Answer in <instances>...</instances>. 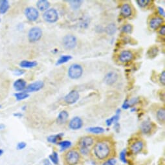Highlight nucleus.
Listing matches in <instances>:
<instances>
[{"label":"nucleus","mask_w":165,"mask_h":165,"mask_svg":"<svg viewBox=\"0 0 165 165\" xmlns=\"http://www.w3.org/2000/svg\"><path fill=\"white\" fill-rule=\"evenodd\" d=\"M114 124H115V125H114V130H115V131L117 133H119L120 131V124L118 122L114 123Z\"/></svg>","instance_id":"nucleus-45"},{"label":"nucleus","mask_w":165,"mask_h":165,"mask_svg":"<svg viewBox=\"0 0 165 165\" xmlns=\"http://www.w3.org/2000/svg\"><path fill=\"white\" fill-rule=\"evenodd\" d=\"M119 119H120V115H117V114H115V115H113L111 118L107 119L106 121V124L107 126H110L112 125V124L117 123Z\"/></svg>","instance_id":"nucleus-33"},{"label":"nucleus","mask_w":165,"mask_h":165,"mask_svg":"<svg viewBox=\"0 0 165 165\" xmlns=\"http://www.w3.org/2000/svg\"><path fill=\"white\" fill-rule=\"evenodd\" d=\"M26 107V106H23V108H22L23 110H25V109H26V107Z\"/></svg>","instance_id":"nucleus-53"},{"label":"nucleus","mask_w":165,"mask_h":165,"mask_svg":"<svg viewBox=\"0 0 165 165\" xmlns=\"http://www.w3.org/2000/svg\"><path fill=\"white\" fill-rule=\"evenodd\" d=\"M88 132L94 134H102L105 131L104 128L100 126H95V127H90L86 130Z\"/></svg>","instance_id":"nucleus-24"},{"label":"nucleus","mask_w":165,"mask_h":165,"mask_svg":"<svg viewBox=\"0 0 165 165\" xmlns=\"http://www.w3.org/2000/svg\"><path fill=\"white\" fill-rule=\"evenodd\" d=\"M156 117L159 122L164 123L165 121V110L164 107H161L159 109L156 113Z\"/></svg>","instance_id":"nucleus-25"},{"label":"nucleus","mask_w":165,"mask_h":165,"mask_svg":"<svg viewBox=\"0 0 165 165\" xmlns=\"http://www.w3.org/2000/svg\"><path fill=\"white\" fill-rule=\"evenodd\" d=\"M14 89L17 91H24L27 87V82L22 78H19L13 83Z\"/></svg>","instance_id":"nucleus-16"},{"label":"nucleus","mask_w":165,"mask_h":165,"mask_svg":"<svg viewBox=\"0 0 165 165\" xmlns=\"http://www.w3.org/2000/svg\"><path fill=\"white\" fill-rule=\"evenodd\" d=\"M44 86V83L42 81H36L27 86L25 90V92L27 93L32 92H36L41 90Z\"/></svg>","instance_id":"nucleus-11"},{"label":"nucleus","mask_w":165,"mask_h":165,"mask_svg":"<svg viewBox=\"0 0 165 165\" xmlns=\"http://www.w3.org/2000/svg\"><path fill=\"white\" fill-rule=\"evenodd\" d=\"M71 59H72V56L71 55H62L60 57L59 59L57 60L56 65L59 66L63 64V63H66L69 62Z\"/></svg>","instance_id":"nucleus-27"},{"label":"nucleus","mask_w":165,"mask_h":165,"mask_svg":"<svg viewBox=\"0 0 165 165\" xmlns=\"http://www.w3.org/2000/svg\"><path fill=\"white\" fill-rule=\"evenodd\" d=\"M122 107H123V109H124V110H128V108H130V106L129 105L128 99H126L124 100V102L122 106Z\"/></svg>","instance_id":"nucleus-43"},{"label":"nucleus","mask_w":165,"mask_h":165,"mask_svg":"<svg viewBox=\"0 0 165 165\" xmlns=\"http://www.w3.org/2000/svg\"><path fill=\"white\" fill-rule=\"evenodd\" d=\"M152 123L149 120H144L141 124V130L144 134H148L151 131Z\"/></svg>","instance_id":"nucleus-18"},{"label":"nucleus","mask_w":165,"mask_h":165,"mask_svg":"<svg viewBox=\"0 0 165 165\" xmlns=\"http://www.w3.org/2000/svg\"><path fill=\"white\" fill-rule=\"evenodd\" d=\"M69 118V113L67 111L63 110L60 111L56 119V123L58 124H64Z\"/></svg>","instance_id":"nucleus-19"},{"label":"nucleus","mask_w":165,"mask_h":165,"mask_svg":"<svg viewBox=\"0 0 165 165\" xmlns=\"http://www.w3.org/2000/svg\"><path fill=\"white\" fill-rule=\"evenodd\" d=\"M144 148V142L142 140H137L133 143L130 147L131 152L134 155L138 154L142 151Z\"/></svg>","instance_id":"nucleus-13"},{"label":"nucleus","mask_w":165,"mask_h":165,"mask_svg":"<svg viewBox=\"0 0 165 165\" xmlns=\"http://www.w3.org/2000/svg\"><path fill=\"white\" fill-rule=\"evenodd\" d=\"M159 33L161 36H164L165 35V26L163 25L161 27L159 31Z\"/></svg>","instance_id":"nucleus-46"},{"label":"nucleus","mask_w":165,"mask_h":165,"mask_svg":"<svg viewBox=\"0 0 165 165\" xmlns=\"http://www.w3.org/2000/svg\"><path fill=\"white\" fill-rule=\"evenodd\" d=\"M80 154L76 150L67 151L64 156V161L67 165H77L80 161Z\"/></svg>","instance_id":"nucleus-2"},{"label":"nucleus","mask_w":165,"mask_h":165,"mask_svg":"<svg viewBox=\"0 0 165 165\" xmlns=\"http://www.w3.org/2000/svg\"><path fill=\"white\" fill-rule=\"evenodd\" d=\"M25 71L24 70V69H16L13 71V74L15 76H22L23 74H25Z\"/></svg>","instance_id":"nucleus-40"},{"label":"nucleus","mask_w":165,"mask_h":165,"mask_svg":"<svg viewBox=\"0 0 165 165\" xmlns=\"http://www.w3.org/2000/svg\"><path fill=\"white\" fill-rule=\"evenodd\" d=\"M163 23V19L159 16H155L150 19L149 22V26L153 30L157 29Z\"/></svg>","instance_id":"nucleus-15"},{"label":"nucleus","mask_w":165,"mask_h":165,"mask_svg":"<svg viewBox=\"0 0 165 165\" xmlns=\"http://www.w3.org/2000/svg\"><path fill=\"white\" fill-rule=\"evenodd\" d=\"M14 96L15 97L16 100L21 101V100H23L25 99H27L29 97V93H27L26 92L22 91V92H20V93H14Z\"/></svg>","instance_id":"nucleus-30"},{"label":"nucleus","mask_w":165,"mask_h":165,"mask_svg":"<svg viewBox=\"0 0 165 165\" xmlns=\"http://www.w3.org/2000/svg\"><path fill=\"white\" fill-rule=\"evenodd\" d=\"M159 82L163 85L165 84V71H163L159 76Z\"/></svg>","instance_id":"nucleus-42"},{"label":"nucleus","mask_w":165,"mask_h":165,"mask_svg":"<svg viewBox=\"0 0 165 165\" xmlns=\"http://www.w3.org/2000/svg\"><path fill=\"white\" fill-rule=\"evenodd\" d=\"M63 46L67 50H71L76 47L77 45V39L73 34H67L63 38Z\"/></svg>","instance_id":"nucleus-4"},{"label":"nucleus","mask_w":165,"mask_h":165,"mask_svg":"<svg viewBox=\"0 0 165 165\" xmlns=\"http://www.w3.org/2000/svg\"><path fill=\"white\" fill-rule=\"evenodd\" d=\"M0 22H1V19H0Z\"/></svg>","instance_id":"nucleus-54"},{"label":"nucleus","mask_w":165,"mask_h":165,"mask_svg":"<svg viewBox=\"0 0 165 165\" xmlns=\"http://www.w3.org/2000/svg\"><path fill=\"white\" fill-rule=\"evenodd\" d=\"M132 14V9L129 3H124L120 9V15L123 18H129Z\"/></svg>","instance_id":"nucleus-17"},{"label":"nucleus","mask_w":165,"mask_h":165,"mask_svg":"<svg viewBox=\"0 0 165 165\" xmlns=\"http://www.w3.org/2000/svg\"><path fill=\"white\" fill-rule=\"evenodd\" d=\"M38 65L36 61H29V60H22L20 63V66L23 69H31L35 67Z\"/></svg>","instance_id":"nucleus-22"},{"label":"nucleus","mask_w":165,"mask_h":165,"mask_svg":"<svg viewBox=\"0 0 165 165\" xmlns=\"http://www.w3.org/2000/svg\"><path fill=\"white\" fill-rule=\"evenodd\" d=\"M43 165H50V163L49 159H45L43 161Z\"/></svg>","instance_id":"nucleus-48"},{"label":"nucleus","mask_w":165,"mask_h":165,"mask_svg":"<svg viewBox=\"0 0 165 165\" xmlns=\"http://www.w3.org/2000/svg\"><path fill=\"white\" fill-rule=\"evenodd\" d=\"M139 98L138 97H135V98H133L131 99L130 100H128V103H129V105L130 106H134L135 104H137L138 103L139 101Z\"/></svg>","instance_id":"nucleus-41"},{"label":"nucleus","mask_w":165,"mask_h":165,"mask_svg":"<svg viewBox=\"0 0 165 165\" xmlns=\"http://www.w3.org/2000/svg\"><path fill=\"white\" fill-rule=\"evenodd\" d=\"M134 58V54L129 50H124L120 53L119 55V60L124 63L131 62Z\"/></svg>","instance_id":"nucleus-8"},{"label":"nucleus","mask_w":165,"mask_h":165,"mask_svg":"<svg viewBox=\"0 0 165 165\" xmlns=\"http://www.w3.org/2000/svg\"><path fill=\"white\" fill-rule=\"evenodd\" d=\"M57 144H58L60 147L61 151L69 149L72 146L71 142L69 141H62L58 142V143H57Z\"/></svg>","instance_id":"nucleus-26"},{"label":"nucleus","mask_w":165,"mask_h":165,"mask_svg":"<svg viewBox=\"0 0 165 165\" xmlns=\"http://www.w3.org/2000/svg\"><path fill=\"white\" fill-rule=\"evenodd\" d=\"M136 3L139 5V7L143 9L148 6L151 3V1L150 0H137V1H136Z\"/></svg>","instance_id":"nucleus-35"},{"label":"nucleus","mask_w":165,"mask_h":165,"mask_svg":"<svg viewBox=\"0 0 165 165\" xmlns=\"http://www.w3.org/2000/svg\"><path fill=\"white\" fill-rule=\"evenodd\" d=\"M42 30L38 27H32L28 33V39L30 42L34 43L39 41L42 37Z\"/></svg>","instance_id":"nucleus-6"},{"label":"nucleus","mask_w":165,"mask_h":165,"mask_svg":"<svg viewBox=\"0 0 165 165\" xmlns=\"http://www.w3.org/2000/svg\"><path fill=\"white\" fill-rule=\"evenodd\" d=\"M49 161L53 163L54 165H58L59 163L58 155L56 151H53V153L50 154L49 157Z\"/></svg>","instance_id":"nucleus-32"},{"label":"nucleus","mask_w":165,"mask_h":165,"mask_svg":"<svg viewBox=\"0 0 165 165\" xmlns=\"http://www.w3.org/2000/svg\"><path fill=\"white\" fill-rule=\"evenodd\" d=\"M157 9H158L157 10H158V13H159V14L161 16L164 17V14H165L164 9L162 7H159Z\"/></svg>","instance_id":"nucleus-44"},{"label":"nucleus","mask_w":165,"mask_h":165,"mask_svg":"<svg viewBox=\"0 0 165 165\" xmlns=\"http://www.w3.org/2000/svg\"><path fill=\"white\" fill-rule=\"evenodd\" d=\"M106 33L109 35H113L116 33L117 27L115 23H110L109 24L105 29Z\"/></svg>","instance_id":"nucleus-28"},{"label":"nucleus","mask_w":165,"mask_h":165,"mask_svg":"<svg viewBox=\"0 0 165 165\" xmlns=\"http://www.w3.org/2000/svg\"><path fill=\"white\" fill-rule=\"evenodd\" d=\"M94 144V139L91 136H84L80 138L78 143L79 148H90Z\"/></svg>","instance_id":"nucleus-10"},{"label":"nucleus","mask_w":165,"mask_h":165,"mask_svg":"<svg viewBox=\"0 0 165 165\" xmlns=\"http://www.w3.org/2000/svg\"><path fill=\"white\" fill-rule=\"evenodd\" d=\"M159 53V49L156 46H153L149 49L148 50V56L150 58H154L155 56H157V54Z\"/></svg>","instance_id":"nucleus-31"},{"label":"nucleus","mask_w":165,"mask_h":165,"mask_svg":"<svg viewBox=\"0 0 165 165\" xmlns=\"http://www.w3.org/2000/svg\"><path fill=\"white\" fill-rule=\"evenodd\" d=\"M68 3L71 9L76 10L80 9L82 4V1L81 0H73V1H68Z\"/></svg>","instance_id":"nucleus-29"},{"label":"nucleus","mask_w":165,"mask_h":165,"mask_svg":"<svg viewBox=\"0 0 165 165\" xmlns=\"http://www.w3.org/2000/svg\"><path fill=\"white\" fill-rule=\"evenodd\" d=\"M90 148H79V153L83 155H87L90 154Z\"/></svg>","instance_id":"nucleus-38"},{"label":"nucleus","mask_w":165,"mask_h":165,"mask_svg":"<svg viewBox=\"0 0 165 165\" xmlns=\"http://www.w3.org/2000/svg\"><path fill=\"white\" fill-rule=\"evenodd\" d=\"M24 13L25 17H26L27 20L30 22H35L38 20V18H39L38 10L34 7H29L26 8L25 10Z\"/></svg>","instance_id":"nucleus-7"},{"label":"nucleus","mask_w":165,"mask_h":165,"mask_svg":"<svg viewBox=\"0 0 165 165\" xmlns=\"http://www.w3.org/2000/svg\"><path fill=\"white\" fill-rule=\"evenodd\" d=\"M10 8V4L8 0H2L0 1V14H5L7 13Z\"/></svg>","instance_id":"nucleus-23"},{"label":"nucleus","mask_w":165,"mask_h":165,"mask_svg":"<svg viewBox=\"0 0 165 165\" xmlns=\"http://www.w3.org/2000/svg\"><path fill=\"white\" fill-rule=\"evenodd\" d=\"M93 151L97 160L104 161L110 157L111 154V147L109 143L104 141H100L94 145Z\"/></svg>","instance_id":"nucleus-1"},{"label":"nucleus","mask_w":165,"mask_h":165,"mask_svg":"<svg viewBox=\"0 0 165 165\" xmlns=\"http://www.w3.org/2000/svg\"><path fill=\"white\" fill-rule=\"evenodd\" d=\"M132 30H133V26L131 24H129V23L124 25L122 27V28H121V32H122V33H126V34L131 33Z\"/></svg>","instance_id":"nucleus-34"},{"label":"nucleus","mask_w":165,"mask_h":165,"mask_svg":"<svg viewBox=\"0 0 165 165\" xmlns=\"http://www.w3.org/2000/svg\"><path fill=\"white\" fill-rule=\"evenodd\" d=\"M63 135H64L63 133H60V134H56V135H49L47 138V140L50 143L57 144L59 142V141L62 139Z\"/></svg>","instance_id":"nucleus-21"},{"label":"nucleus","mask_w":165,"mask_h":165,"mask_svg":"<svg viewBox=\"0 0 165 165\" xmlns=\"http://www.w3.org/2000/svg\"><path fill=\"white\" fill-rule=\"evenodd\" d=\"M136 111V109H135V107H134V108H133V109H131V111H132V112H134V111Z\"/></svg>","instance_id":"nucleus-52"},{"label":"nucleus","mask_w":165,"mask_h":165,"mask_svg":"<svg viewBox=\"0 0 165 165\" xmlns=\"http://www.w3.org/2000/svg\"><path fill=\"white\" fill-rule=\"evenodd\" d=\"M5 127H6V126H5L4 124H3V123H0V130L5 129Z\"/></svg>","instance_id":"nucleus-49"},{"label":"nucleus","mask_w":165,"mask_h":165,"mask_svg":"<svg viewBox=\"0 0 165 165\" xmlns=\"http://www.w3.org/2000/svg\"><path fill=\"white\" fill-rule=\"evenodd\" d=\"M118 79V74L113 71H110L107 73L104 77V82L108 86H111L115 84Z\"/></svg>","instance_id":"nucleus-14"},{"label":"nucleus","mask_w":165,"mask_h":165,"mask_svg":"<svg viewBox=\"0 0 165 165\" xmlns=\"http://www.w3.org/2000/svg\"><path fill=\"white\" fill-rule=\"evenodd\" d=\"M79 97L80 95L78 92L76 90H72L64 97V101L66 104L72 105L77 102Z\"/></svg>","instance_id":"nucleus-9"},{"label":"nucleus","mask_w":165,"mask_h":165,"mask_svg":"<svg viewBox=\"0 0 165 165\" xmlns=\"http://www.w3.org/2000/svg\"><path fill=\"white\" fill-rule=\"evenodd\" d=\"M26 147H27L26 143L22 141V142H20V143H18L17 147H16V149L18 150H22L25 149V148H26Z\"/></svg>","instance_id":"nucleus-39"},{"label":"nucleus","mask_w":165,"mask_h":165,"mask_svg":"<svg viewBox=\"0 0 165 165\" xmlns=\"http://www.w3.org/2000/svg\"><path fill=\"white\" fill-rule=\"evenodd\" d=\"M117 161L115 158H108L107 159L103 161L101 165H116Z\"/></svg>","instance_id":"nucleus-37"},{"label":"nucleus","mask_w":165,"mask_h":165,"mask_svg":"<svg viewBox=\"0 0 165 165\" xmlns=\"http://www.w3.org/2000/svg\"><path fill=\"white\" fill-rule=\"evenodd\" d=\"M37 9L40 11H46L50 7V3L47 0H40L36 3Z\"/></svg>","instance_id":"nucleus-20"},{"label":"nucleus","mask_w":165,"mask_h":165,"mask_svg":"<svg viewBox=\"0 0 165 165\" xmlns=\"http://www.w3.org/2000/svg\"><path fill=\"white\" fill-rule=\"evenodd\" d=\"M83 120L79 117H73L69 123V128L72 130H78L83 126Z\"/></svg>","instance_id":"nucleus-12"},{"label":"nucleus","mask_w":165,"mask_h":165,"mask_svg":"<svg viewBox=\"0 0 165 165\" xmlns=\"http://www.w3.org/2000/svg\"><path fill=\"white\" fill-rule=\"evenodd\" d=\"M43 18L47 23H54L58 20V13L54 9H49L44 12Z\"/></svg>","instance_id":"nucleus-5"},{"label":"nucleus","mask_w":165,"mask_h":165,"mask_svg":"<svg viewBox=\"0 0 165 165\" xmlns=\"http://www.w3.org/2000/svg\"><path fill=\"white\" fill-rule=\"evenodd\" d=\"M120 112H121V110H120V109H118V110H117V111H116V114H117V115H120Z\"/></svg>","instance_id":"nucleus-50"},{"label":"nucleus","mask_w":165,"mask_h":165,"mask_svg":"<svg viewBox=\"0 0 165 165\" xmlns=\"http://www.w3.org/2000/svg\"><path fill=\"white\" fill-rule=\"evenodd\" d=\"M84 69L78 63H73L68 69V77L73 80L80 78L83 74Z\"/></svg>","instance_id":"nucleus-3"},{"label":"nucleus","mask_w":165,"mask_h":165,"mask_svg":"<svg viewBox=\"0 0 165 165\" xmlns=\"http://www.w3.org/2000/svg\"><path fill=\"white\" fill-rule=\"evenodd\" d=\"M13 116L15 117H17V118H22L23 117V114L22 113H14L13 114Z\"/></svg>","instance_id":"nucleus-47"},{"label":"nucleus","mask_w":165,"mask_h":165,"mask_svg":"<svg viewBox=\"0 0 165 165\" xmlns=\"http://www.w3.org/2000/svg\"><path fill=\"white\" fill-rule=\"evenodd\" d=\"M126 154H127L126 150L124 149L120 152V154H119L120 160L121 161V162L123 163L124 164H128V160H127V158H126Z\"/></svg>","instance_id":"nucleus-36"},{"label":"nucleus","mask_w":165,"mask_h":165,"mask_svg":"<svg viewBox=\"0 0 165 165\" xmlns=\"http://www.w3.org/2000/svg\"><path fill=\"white\" fill-rule=\"evenodd\" d=\"M3 153H4V151H3V150H2V149H0V157H1L3 154Z\"/></svg>","instance_id":"nucleus-51"}]
</instances>
